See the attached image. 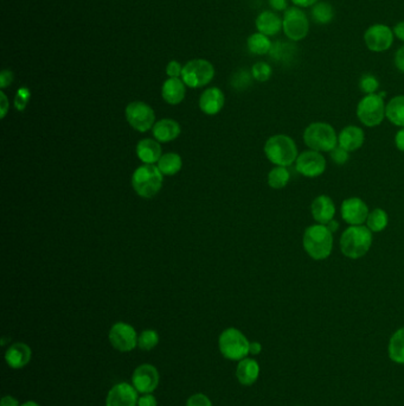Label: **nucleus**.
<instances>
[{
    "label": "nucleus",
    "instance_id": "nucleus-1",
    "mask_svg": "<svg viewBox=\"0 0 404 406\" xmlns=\"http://www.w3.org/2000/svg\"><path fill=\"white\" fill-rule=\"evenodd\" d=\"M302 245L311 258L324 260L332 253L333 233L326 224H312L305 229Z\"/></svg>",
    "mask_w": 404,
    "mask_h": 406
},
{
    "label": "nucleus",
    "instance_id": "nucleus-2",
    "mask_svg": "<svg viewBox=\"0 0 404 406\" xmlns=\"http://www.w3.org/2000/svg\"><path fill=\"white\" fill-rule=\"evenodd\" d=\"M340 250L350 259H359L367 255L372 246V231L367 226H350L340 236Z\"/></svg>",
    "mask_w": 404,
    "mask_h": 406
},
{
    "label": "nucleus",
    "instance_id": "nucleus-3",
    "mask_svg": "<svg viewBox=\"0 0 404 406\" xmlns=\"http://www.w3.org/2000/svg\"><path fill=\"white\" fill-rule=\"evenodd\" d=\"M265 153L276 167L292 165L298 158V148L287 134H275L266 141Z\"/></svg>",
    "mask_w": 404,
    "mask_h": 406
},
{
    "label": "nucleus",
    "instance_id": "nucleus-4",
    "mask_svg": "<svg viewBox=\"0 0 404 406\" xmlns=\"http://www.w3.org/2000/svg\"><path fill=\"white\" fill-rule=\"evenodd\" d=\"M132 186L141 198H151L158 194L163 186V174L158 167L145 164L138 167L132 177Z\"/></svg>",
    "mask_w": 404,
    "mask_h": 406
},
{
    "label": "nucleus",
    "instance_id": "nucleus-5",
    "mask_svg": "<svg viewBox=\"0 0 404 406\" xmlns=\"http://www.w3.org/2000/svg\"><path fill=\"white\" fill-rule=\"evenodd\" d=\"M306 146L318 152H331L338 146V136L327 122H313L304 132Z\"/></svg>",
    "mask_w": 404,
    "mask_h": 406
},
{
    "label": "nucleus",
    "instance_id": "nucleus-6",
    "mask_svg": "<svg viewBox=\"0 0 404 406\" xmlns=\"http://www.w3.org/2000/svg\"><path fill=\"white\" fill-rule=\"evenodd\" d=\"M386 93L365 95L357 106V117L359 122L367 127H374L381 125L386 118V105L384 103Z\"/></svg>",
    "mask_w": 404,
    "mask_h": 406
},
{
    "label": "nucleus",
    "instance_id": "nucleus-7",
    "mask_svg": "<svg viewBox=\"0 0 404 406\" xmlns=\"http://www.w3.org/2000/svg\"><path fill=\"white\" fill-rule=\"evenodd\" d=\"M219 350L228 360L241 361L249 354L250 342L236 328H228L219 340Z\"/></svg>",
    "mask_w": 404,
    "mask_h": 406
},
{
    "label": "nucleus",
    "instance_id": "nucleus-8",
    "mask_svg": "<svg viewBox=\"0 0 404 406\" xmlns=\"http://www.w3.org/2000/svg\"><path fill=\"white\" fill-rule=\"evenodd\" d=\"M282 31L292 42H300L310 32V20L302 8H288L282 17Z\"/></svg>",
    "mask_w": 404,
    "mask_h": 406
},
{
    "label": "nucleus",
    "instance_id": "nucleus-9",
    "mask_svg": "<svg viewBox=\"0 0 404 406\" xmlns=\"http://www.w3.org/2000/svg\"><path fill=\"white\" fill-rule=\"evenodd\" d=\"M215 75L214 65L207 60H193L183 67L181 80L190 88L204 87Z\"/></svg>",
    "mask_w": 404,
    "mask_h": 406
},
{
    "label": "nucleus",
    "instance_id": "nucleus-10",
    "mask_svg": "<svg viewBox=\"0 0 404 406\" xmlns=\"http://www.w3.org/2000/svg\"><path fill=\"white\" fill-rule=\"evenodd\" d=\"M393 30L386 24H374L364 34V42L372 53H384L393 44Z\"/></svg>",
    "mask_w": 404,
    "mask_h": 406
},
{
    "label": "nucleus",
    "instance_id": "nucleus-11",
    "mask_svg": "<svg viewBox=\"0 0 404 406\" xmlns=\"http://www.w3.org/2000/svg\"><path fill=\"white\" fill-rule=\"evenodd\" d=\"M126 118L129 125L139 132H146L155 126V115L152 107L140 101L129 103L126 108Z\"/></svg>",
    "mask_w": 404,
    "mask_h": 406
},
{
    "label": "nucleus",
    "instance_id": "nucleus-12",
    "mask_svg": "<svg viewBox=\"0 0 404 406\" xmlns=\"http://www.w3.org/2000/svg\"><path fill=\"white\" fill-rule=\"evenodd\" d=\"M295 167L299 174L304 177L315 179L325 172V157L321 155V152L313 151V150L302 152L297 158Z\"/></svg>",
    "mask_w": 404,
    "mask_h": 406
},
{
    "label": "nucleus",
    "instance_id": "nucleus-13",
    "mask_svg": "<svg viewBox=\"0 0 404 406\" xmlns=\"http://www.w3.org/2000/svg\"><path fill=\"white\" fill-rule=\"evenodd\" d=\"M138 335L134 328L127 323L117 322L110 328V341L119 352H131L138 345Z\"/></svg>",
    "mask_w": 404,
    "mask_h": 406
},
{
    "label": "nucleus",
    "instance_id": "nucleus-14",
    "mask_svg": "<svg viewBox=\"0 0 404 406\" xmlns=\"http://www.w3.org/2000/svg\"><path fill=\"white\" fill-rule=\"evenodd\" d=\"M369 212L367 203L359 198H346L340 207L343 220L350 226H360L367 222Z\"/></svg>",
    "mask_w": 404,
    "mask_h": 406
},
{
    "label": "nucleus",
    "instance_id": "nucleus-15",
    "mask_svg": "<svg viewBox=\"0 0 404 406\" xmlns=\"http://www.w3.org/2000/svg\"><path fill=\"white\" fill-rule=\"evenodd\" d=\"M133 386L136 391L146 395L152 393L159 385V372L152 364H140L136 367L132 376Z\"/></svg>",
    "mask_w": 404,
    "mask_h": 406
},
{
    "label": "nucleus",
    "instance_id": "nucleus-16",
    "mask_svg": "<svg viewBox=\"0 0 404 406\" xmlns=\"http://www.w3.org/2000/svg\"><path fill=\"white\" fill-rule=\"evenodd\" d=\"M138 391L129 383H117L110 388L106 399V406H136L138 405Z\"/></svg>",
    "mask_w": 404,
    "mask_h": 406
},
{
    "label": "nucleus",
    "instance_id": "nucleus-17",
    "mask_svg": "<svg viewBox=\"0 0 404 406\" xmlns=\"http://www.w3.org/2000/svg\"><path fill=\"white\" fill-rule=\"evenodd\" d=\"M311 212L318 224H327L336 215V205L332 198H329L327 195H320L312 202Z\"/></svg>",
    "mask_w": 404,
    "mask_h": 406
},
{
    "label": "nucleus",
    "instance_id": "nucleus-18",
    "mask_svg": "<svg viewBox=\"0 0 404 406\" xmlns=\"http://www.w3.org/2000/svg\"><path fill=\"white\" fill-rule=\"evenodd\" d=\"M365 141V134L358 126H346L338 134V145L348 152L357 151Z\"/></svg>",
    "mask_w": 404,
    "mask_h": 406
},
{
    "label": "nucleus",
    "instance_id": "nucleus-19",
    "mask_svg": "<svg viewBox=\"0 0 404 406\" xmlns=\"http://www.w3.org/2000/svg\"><path fill=\"white\" fill-rule=\"evenodd\" d=\"M31 355H32V352L27 343L17 342L8 347V350L5 353V361L11 369H20L30 362Z\"/></svg>",
    "mask_w": 404,
    "mask_h": 406
},
{
    "label": "nucleus",
    "instance_id": "nucleus-20",
    "mask_svg": "<svg viewBox=\"0 0 404 406\" xmlns=\"http://www.w3.org/2000/svg\"><path fill=\"white\" fill-rule=\"evenodd\" d=\"M255 25H256L257 32L273 37L282 30V18L276 12L267 10V11L261 12L260 15H257Z\"/></svg>",
    "mask_w": 404,
    "mask_h": 406
},
{
    "label": "nucleus",
    "instance_id": "nucleus-21",
    "mask_svg": "<svg viewBox=\"0 0 404 406\" xmlns=\"http://www.w3.org/2000/svg\"><path fill=\"white\" fill-rule=\"evenodd\" d=\"M224 101H226V98H224L223 91L216 87L209 88L200 95V110L208 115H214L223 108Z\"/></svg>",
    "mask_w": 404,
    "mask_h": 406
},
{
    "label": "nucleus",
    "instance_id": "nucleus-22",
    "mask_svg": "<svg viewBox=\"0 0 404 406\" xmlns=\"http://www.w3.org/2000/svg\"><path fill=\"white\" fill-rule=\"evenodd\" d=\"M260 376V364L256 360L245 357L240 361L236 369V378L242 385L250 386L253 385Z\"/></svg>",
    "mask_w": 404,
    "mask_h": 406
},
{
    "label": "nucleus",
    "instance_id": "nucleus-23",
    "mask_svg": "<svg viewBox=\"0 0 404 406\" xmlns=\"http://www.w3.org/2000/svg\"><path fill=\"white\" fill-rule=\"evenodd\" d=\"M164 100L170 105H178L185 98V84L179 77H170L162 89Z\"/></svg>",
    "mask_w": 404,
    "mask_h": 406
},
{
    "label": "nucleus",
    "instance_id": "nucleus-24",
    "mask_svg": "<svg viewBox=\"0 0 404 406\" xmlns=\"http://www.w3.org/2000/svg\"><path fill=\"white\" fill-rule=\"evenodd\" d=\"M181 125L172 119H163L153 126V136L162 143L174 141L181 134Z\"/></svg>",
    "mask_w": 404,
    "mask_h": 406
},
{
    "label": "nucleus",
    "instance_id": "nucleus-25",
    "mask_svg": "<svg viewBox=\"0 0 404 406\" xmlns=\"http://www.w3.org/2000/svg\"><path fill=\"white\" fill-rule=\"evenodd\" d=\"M136 155L145 164H153L162 158V146L158 141L143 139L136 146Z\"/></svg>",
    "mask_w": 404,
    "mask_h": 406
},
{
    "label": "nucleus",
    "instance_id": "nucleus-26",
    "mask_svg": "<svg viewBox=\"0 0 404 406\" xmlns=\"http://www.w3.org/2000/svg\"><path fill=\"white\" fill-rule=\"evenodd\" d=\"M386 115L393 125L404 127V95H397L386 103Z\"/></svg>",
    "mask_w": 404,
    "mask_h": 406
},
{
    "label": "nucleus",
    "instance_id": "nucleus-27",
    "mask_svg": "<svg viewBox=\"0 0 404 406\" xmlns=\"http://www.w3.org/2000/svg\"><path fill=\"white\" fill-rule=\"evenodd\" d=\"M390 360L404 364V326L393 333L388 345Z\"/></svg>",
    "mask_w": 404,
    "mask_h": 406
},
{
    "label": "nucleus",
    "instance_id": "nucleus-28",
    "mask_svg": "<svg viewBox=\"0 0 404 406\" xmlns=\"http://www.w3.org/2000/svg\"><path fill=\"white\" fill-rule=\"evenodd\" d=\"M311 18L319 25H327L334 18V10L327 1H318L313 8H311Z\"/></svg>",
    "mask_w": 404,
    "mask_h": 406
},
{
    "label": "nucleus",
    "instance_id": "nucleus-29",
    "mask_svg": "<svg viewBox=\"0 0 404 406\" xmlns=\"http://www.w3.org/2000/svg\"><path fill=\"white\" fill-rule=\"evenodd\" d=\"M272 41L269 39L268 36L261 34V32L250 34L247 39L248 50L254 55H267L272 49Z\"/></svg>",
    "mask_w": 404,
    "mask_h": 406
},
{
    "label": "nucleus",
    "instance_id": "nucleus-30",
    "mask_svg": "<svg viewBox=\"0 0 404 406\" xmlns=\"http://www.w3.org/2000/svg\"><path fill=\"white\" fill-rule=\"evenodd\" d=\"M295 53H297V48L293 43L275 42L273 43L269 55L272 56L273 60L286 63L293 60Z\"/></svg>",
    "mask_w": 404,
    "mask_h": 406
},
{
    "label": "nucleus",
    "instance_id": "nucleus-31",
    "mask_svg": "<svg viewBox=\"0 0 404 406\" xmlns=\"http://www.w3.org/2000/svg\"><path fill=\"white\" fill-rule=\"evenodd\" d=\"M183 165L181 158L177 153H167L158 162V169L163 175L174 176L179 172Z\"/></svg>",
    "mask_w": 404,
    "mask_h": 406
},
{
    "label": "nucleus",
    "instance_id": "nucleus-32",
    "mask_svg": "<svg viewBox=\"0 0 404 406\" xmlns=\"http://www.w3.org/2000/svg\"><path fill=\"white\" fill-rule=\"evenodd\" d=\"M388 224H389V217L384 209L376 208L369 212L367 226L372 233L384 231Z\"/></svg>",
    "mask_w": 404,
    "mask_h": 406
},
{
    "label": "nucleus",
    "instance_id": "nucleus-33",
    "mask_svg": "<svg viewBox=\"0 0 404 406\" xmlns=\"http://www.w3.org/2000/svg\"><path fill=\"white\" fill-rule=\"evenodd\" d=\"M291 174L286 167H275L269 171L268 184L273 189H282L287 186Z\"/></svg>",
    "mask_w": 404,
    "mask_h": 406
},
{
    "label": "nucleus",
    "instance_id": "nucleus-34",
    "mask_svg": "<svg viewBox=\"0 0 404 406\" xmlns=\"http://www.w3.org/2000/svg\"><path fill=\"white\" fill-rule=\"evenodd\" d=\"M159 343V335L155 331H144L138 338V345L140 350H151Z\"/></svg>",
    "mask_w": 404,
    "mask_h": 406
},
{
    "label": "nucleus",
    "instance_id": "nucleus-35",
    "mask_svg": "<svg viewBox=\"0 0 404 406\" xmlns=\"http://www.w3.org/2000/svg\"><path fill=\"white\" fill-rule=\"evenodd\" d=\"M359 89L365 95L376 94L379 89V81L372 74H364L359 80Z\"/></svg>",
    "mask_w": 404,
    "mask_h": 406
},
{
    "label": "nucleus",
    "instance_id": "nucleus-36",
    "mask_svg": "<svg viewBox=\"0 0 404 406\" xmlns=\"http://www.w3.org/2000/svg\"><path fill=\"white\" fill-rule=\"evenodd\" d=\"M273 74V69L268 63L266 62H257L252 68V75L255 80L259 82H266L271 79Z\"/></svg>",
    "mask_w": 404,
    "mask_h": 406
},
{
    "label": "nucleus",
    "instance_id": "nucleus-37",
    "mask_svg": "<svg viewBox=\"0 0 404 406\" xmlns=\"http://www.w3.org/2000/svg\"><path fill=\"white\" fill-rule=\"evenodd\" d=\"M252 79H254L253 75L247 70H240L235 74L233 80H231V84L236 89H246L252 84Z\"/></svg>",
    "mask_w": 404,
    "mask_h": 406
},
{
    "label": "nucleus",
    "instance_id": "nucleus-38",
    "mask_svg": "<svg viewBox=\"0 0 404 406\" xmlns=\"http://www.w3.org/2000/svg\"><path fill=\"white\" fill-rule=\"evenodd\" d=\"M29 100H30V91L25 87L20 88V89H18V91H17V95H15V108L18 110H25Z\"/></svg>",
    "mask_w": 404,
    "mask_h": 406
},
{
    "label": "nucleus",
    "instance_id": "nucleus-39",
    "mask_svg": "<svg viewBox=\"0 0 404 406\" xmlns=\"http://www.w3.org/2000/svg\"><path fill=\"white\" fill-rule=\"evenodd\" d=\"M350 152L346 151L343 148H340L339 145L333 148L331 151V160H332L333 163L337 164V165H344L348 160H350V156H348Z\"/></svg>",
    "mask_w": 404,
    "mask_h": 406
},
{
    "label": "nucleus",
    "instance_id": "nucleus-40",
    "mask_svg": "<svg viewBox=\"0 0 404 406\" xmlns=\"http://www.w3.org/2000/svg\"><path fill=\"white\" fill-rule=\"evenodd\" d=\"M186 406H212V402L207 395L203 393H197L188 399Z\"/></svg>",
    "mask_w": 404,
    "mask_h": 406
},
{
    "label": "nucleus",
    "instance_id": "nucleus-41",
    "mask_svg": "<svg viewBox=\"0 0 404 406\" xmlns=\"http://www.w3.org/2000/svg\"><path fill=\"white\" fill-rule=\"evenodd\" d=\"M181 72H183V67H181L179 62L171 61L167 65V74L169 77H179V76H181Z\"/></svg>",
    "mask_w": 404,
    "mask_h": 406
},
{
    "label": "nucleus",
    "instance_id": "nucleus-42",
    "mask_svg": "<svg viewBox=\"0 0 404 406\" xmlns=\"http://www.w3.org/2000/svg\"><path fill=\"white\" fill-rule=\"evenodd\" d=\"M13 72L11 70H3L0 74V87L6 88L13 82Z\"/></svg>",
    "mask_w": 404,
    "mask_h": 406
},
{
    "label": "nucleus",
    "instance_id": "nucleus-43",
    "mask_svg": "<svg viewBox=\"0 0 404 406\" xmlns=\"http://www.w3.org/2000/svg\"><path fill=\"white\" fill-rule=\"evenodd\" d=\"M393 62H395L397 70L404 74V46L397 50Z\"/></svg>",
    "mask_w": 404,
    "mask_h": 406
},
{
    "label": "nucleus",
    "instance_id": "nucleus-44",
    "mask_svg": "<svg viewBox=\"0 0 404 406\" xmlns=\"http://www.w3.org/2000/svg\"><path fill=\"white\" fill-rule=\"evenodd\" d=\"M269 6L276 12L286 11L288 8V0H268Z\"/></svg>",
    "mask_w": 404,
    "mask_h": 406
},
{
    "label": "nucleus",
    "instance_id": "nucleus-45",
    "mask_svg": "<svg viewBox=\"0 0 404 406\" xmlns=\"http://www.w3.org/2000/svg\"><path fill=\"white\" fill-rule=\"evenodd\" d=\"M138 406H158V402L155 399V395L151 393H146V395L140 397L138 400Z\"/></svg>",
    "mask_w": 404,
    "mask_h": 406
},
{
    "label": "nucleus",
    "instance_id": "nucleus-46",
    "mask_svg": "<svg viewBox=\"0 0 404 406\" xmlns=\"http://www.w3.org/2000/svg\"><path fill=\"white\" fill-rule=\"evenodd\" d=\"M291 1L297 8H313L319 0H291Z\"/></svg>",
    "mask_w": 404,
    "mask_h": 406
},
{
    "label": "nucleus",
    "instance_id": "nucleus-47",
    "mask_svg": "<svg viewBox=\"0 0 404 406\" xmlns=\"http://www.w3.org/2000/svg\"><path fill=\"white\" fill-rule=\"evenodd\" d=\"M395 145L400 151L404 152V127L398 131L395 136Z\"/></svg>",
    "mask_w": 404,
    "mask_h": 406
},
{
    "label": "nucleus",
    "instance_id": "nucleus-48",
    "mask_svg": "<svg viewBox=\"0 0 404 406\" xmlns=\"http://www.w3.org/2000/svg\"><path fill=\"white\" fill-rule=\"evenodd\" d=\"M0 107H1V118H5V115L8 113V101L6 95L4 94V91L0 93Z\"/></svg>",
    "mask_w": 404,
    "mask_h": 406
},
{
    "label": "nucleus",
    "instance_id": "nucleus-49",
    "mask_svg": "<svg viewBox=\"0 0 404 406\" xmlns=\"http://www.w3.org/2000/svg\"><path fill=\"white\" fill-rule=\"evenodd\" d=\"M393 34H395V37L398 38L400 41L404 42V20L400 22V23H397L395 27H393Z\"/></svg>",
    "mask_w": 404,
    "mask_h": 406
},
{
    "label": "nucleus",
    "instance_id": "nucleus-50",
    "mask_svg": "<svg viewBox=\"0 0 404 406\" xmlns=\"http://www.w3.org/2000/svg\"><path fill=\"white\" fill-rule=\"evenodd\" d=\"M0 406H20L17 399L13 398L12 395H5L4 398L1 399Z\"/></svg>",
    "mask_w": 404,
    "mask_h": 406
},
{
    "label": "nucleus",
    "instance_id": "nucleus-51",
    "mask_svg": "<svg viewBox=\"0 0 404 406\" xmlns=\"http://www.w3.org/2000/svg\"><path fill=\"white\" fill-rule=\"evenodd\" d=\"M262 350V345L260 342H250L249 354L252 355H259Z\"/></svg>",
    "mask_w": 404,
    "mask_h": 406
},
{
    "label": "nucleus",
    "instance_id": "nucleus-52",
    "mask_svg": "<svg viewBox=\"0 0 404 406\" xmlns=\"http://www.w3.org/2000/svg\"><path fill=\"white\" fill-rule=\"evenodd\" d=\"M326 226L329 227L330 231H332V233L333 231H336L337 229H338V227H339L338 222L334 220L331 221V222H329V224H326Z\"/></svg>",
    "mask_w": 404,
    "mask_h": 406
},
{
    "label": "nucleus",
    "instance_id": "nucleus-53",
    "mask_svg": "<svg viewBox=\"0 0 404 406\" xmlns=\"http://www.w3.org/2000/svg\"><path fill=\"white\" fill-rule=\"evenodd\" d=\"M20 406H41L39 404H37L36 402H27L22 404Z\"/></svg>",
    "mask_w": 404,
    "mask_h": 406
}]
</instances>
